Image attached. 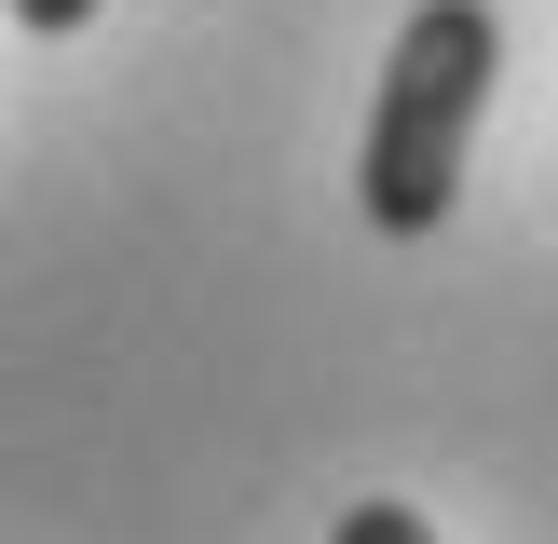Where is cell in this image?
I'll use <instances>...</instances> for the list:
<instances>
[{
    "mask_svg": "<svg viewBox=\"0 0 558 544\" xmlns=\"http://www.w3.org/2000/svg\"><path fill=\"white\" fill-rule=\"evenodd\" d=\"M327 544H436V531H423L409 504H341V531H327Z\"/></svg>",
    "mask_w": 558,
    "mask_h": 544,
    "instance_id": "cell-2",
    "label": "cell"
},
{
    "mask_svg": "<svg viewBox=\"0 0 558 544\" xmlns=\"http://www.w3.org/2000/svg\"><path fill=\"white\" fill-rule=\"evenodd\" d=\"M490 69H505V14H490V0H423V14L396 27L381 96H368V150H354L368 232H396V245L450 232V190H463V163H477Z\"/></svg>",
    "mask_w": 558,
    "mask_h": 544,
    "instance_id": "cell-1",
    "label": "cell"
},
{
    "mask_svg": "<svg viewBox=\"0 0 558 544\" xmlns=\"http://www.w3.org/2000/svg\"><path fill=\"white\" fill-rule=\"evenodd\" d=\"M0 14H14L27 41H69V27H96V0H0Z\"/></svg>",
    "mask_w": 558,
    "mask_h": 544,
    "instance_id": "cell-3",
    "label": "cell"
}]
</instances>
